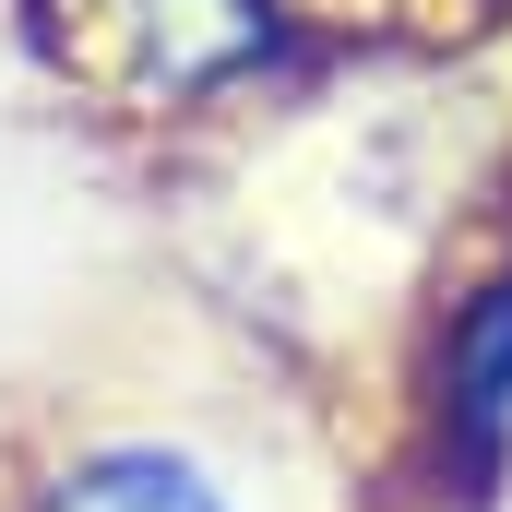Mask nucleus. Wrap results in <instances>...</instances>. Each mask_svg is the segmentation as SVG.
Returning a JSON list of instances; mask_svg holds the SVG:
<instances>
[{
  "mask_svg": "<svg viewBox=\"0 0 512 512\" xmlns=\"http://www.w3.org/2000/svg\"><path fill=\"white\" fill-rule=\"evenodd\" d=\"M48 512H227L203 489V465H179V453H96V465H72Z\"/></svg>",
  "mask_w": 512,
  "mask_h": 512,
  "instance_id": "obj_1",
  "label": "nucleus"
},
{
  "mask_svg": "<svg viewBox=\"0 0 512 512\" xmlns=\"http://www.w3.org/2000/svg\"><path fill=\"white\" fill-rule=\"evenodd\" d=\"M465 405H477V417H501V405H512V286H501V310L465 334Z\"/></svg>",
  "mask_w": 512,
  "mask_h": 512,
  "instance_id": "obj_2",
  "label": "nucleus"
}]
</instances>
